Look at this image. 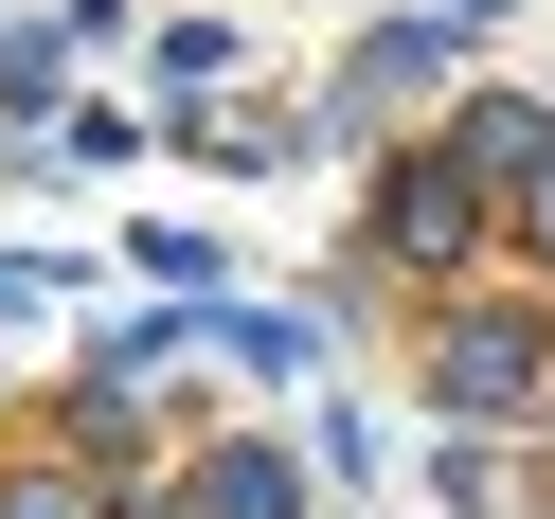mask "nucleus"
<instances>
[{"mask_svg":"<svg viewBox=\"0 0 555 519\" xmlns=\"http://www.w3.org/2000/svg\"><path fill=\"white\" fill-rule=\"evenodd\" d=\"M519 233L555 251V126H538V161H519Z\"/></svg>","mask_w":555,"mask_h":519,"instance_id":"obj_5","label":"nucleus"},{"mask_svg":"<svg viewBox=\"0 0 555 519\" xmlns=\"http://www.w3.org/2000/svg\"><path fill=\"white\" fill-rule=\"evenodd\" d=\"M448 394H466V412L538 394V340H519V323H466V340H448Z\"/></svg>","mask_w":555,"mask_h":519,"instance_id":"obj_2","label":"nucleus"},{"mask_svg":"<svg viewBox=\"0 0 555 519\" xmlns=\"http://www.w3.org/2000/svg\"><path fill=\"white\" fill-rule=\"evenodd\" d=\"M54 287H73L54 251H0V323H18V304H54Z\"/></svg>","mask_w":555,"mask_h":519,"instance_id":"obj_4","label":"nucleus"},{"mask_svg":"<svg viewBox=\"0 0 555 519\" xmlns=\"http://www.w3.org/2000/svg\"><path fill=\"white\" fill-rule=\"evenodd\" d=\"M197 519H287V466H269V447H233V466H216V502H197Z\"/></svg>","mask_w":555,"mask_h":519,"instance_id":"obj_3","label":"nucleus"},{"mask_svg":"<svg viewBox=\"0 0 555 519\" xmlns=\"http://www.w3.org/2000/svg\"><path fill=\"white\" fill-rule=\"evenodd\" d=\"M376 233H395V251H466V233H483V180H466V161H412V180L376 197Z\"/></svg>","mask_w":555,"mask_h":519,"instance_id":"obj_1","label":"nucleus"}]
</instances>
